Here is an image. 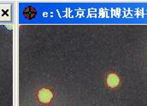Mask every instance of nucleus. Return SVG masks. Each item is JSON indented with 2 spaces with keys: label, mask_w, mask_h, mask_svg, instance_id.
<instances>
[{
  "label": "nucleus",
  "mask_w": 147,
  "mask_h": 106,
  "mask_svg": "<svg viewBox=\"0 0 147 106\" xmlns=\"http://www.w3.org/2000/svg\"><path fill=\"white\" fill-rule=\"evenodd\" d=\"M53 98V93L48 88H41L38 92V99L42 104H49Z\"/></svg>",
  "instance_id": "nucleus-1"
},
{
  "label": "nucleus",
  "mask_w": 147,
  "mask_h": 106,
  "mask_svg": "<svg viewBox=\"0 0 147 106\" xmlns=\"http://www.w3.org/2000/svg\"><path fill=\"white\" fill-rule=\"evenodd\" d=\"M106 82H107L108 86H110V88H115L120 84V78L118 77V75L116 74L111 73L107 75Z\"/></svg>",
  "instance_id": "nucleus-2"
},
{
  "label": "nucleus",
  "mask_w": 147,
  "mask_h": 106,
  "mask_svg": "<svg viewBox=\"0 0 147 106\" xmlns=\"http://www.w3.org/2000/svg\"><path fill=\"white\" fill-rule=\"evenodd\" d=\"M36 15V11L34 8L32 7H28L25 10H24V16L28 18V19H32Z\"/></svg>",
  "instance_id": "nucleus-3"
}]
</instances>
